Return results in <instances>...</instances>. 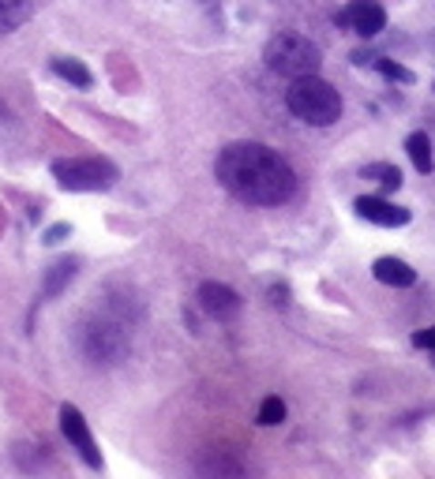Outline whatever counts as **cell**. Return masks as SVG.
<instances>
[{
    "instance_id": "obj_2",
    "label": "cell",
    "mask_w": 435,
    "mask_h": 479,
    "mask_svg": "<svg viewBox=\"0 0 435 479\" xmlns=\"http://www.w3.org/2000/svg\"><path fill=\"white\" fill-rule=\"evenodd\" d=\"M286 105L297 120L312 127H327L341 116V94L319 75H304V79H293V86L286 90Z\"/></svg>"
},
{
    "instance_id": "obj_5",
    "label": "cell",
    "mask_w": 435,
    "mask_h": 479,
    "mask_svg": "<svg viewBox=\"0 0 435 479\" xmlns=\"http://www.w3.org/2000/svg\"><path fill=\"white\" fill-rule=\"evenodd\" d=\"M83 353L95 360V364H113L128 353V341H124L120 326H109V323H98V326H86L83 330Z\"/></svg>"
},
{
    "instance_id": "obj_14",
    "label": "cell",
    "mask_w": 435,
    "mask_h": 479,
    "mask_svg": "<svg viewBox=\"0 0 435 479\" xmlns=\"http://www.w3.org/2000/svg\"><path fill=\"white\" fill-rule=\"evenodd\" d=\"M360 176H364V180H376V184L387 187V191L401 187V169H398V165H387V162H371V165H364Z\"/></svg>"
},
{
    "instance_id": "obj_18",
    "label": "cell",
    "mask_w": 435,
    "mask_h": 479,
    "mask_svg": "<svg viewBox=\"0 0 435 479\" xmlns=\"http://www.w3.org/2000/svg\"><path fill=\"white\" fill-rule=\"evenodd\" d=\"M413 344H417V348H428V353H435V326L417 330V334H413Z\"/></svg>"
},
{
    "instance_id": "obj_20",
    "label": "cell",
    "mask_w": 435,
    "mask_h": 479,
    "mask_svg": "<svg viewBox=\"0 0 435 479\" xmlns=\"http://www.w3.org/2000/svg\"><path fill=\"white\" fill-rule=\"evenodd\" d=\"M65 236H72V229L65 225V221H60V225H53V229L46 233V244H60V240H65Z\"/></svg>"
},
{
    "instance_id": "obj_8",
    "label": "cell",
    "mask_w": 435,
    "mask_h": 479,
    "mask_svg": "<svg viewBox=\"0 0 435 479\" xmlns=\"http://www.w3.org/2000/svg\"><path fill=\"white\" fill-rule=\"evenodd\" d=\"M199 307L210 318H218V323H229V318L240 314V296L229 289V284H222V281H203L199 284Z\"/></svg>"
},
{
    "instance_id": "obj_3",
    "label": "cell",
    "mask_w": 435,
    "mask_h": 479,
    "mask_svg": "<svg viewBox=\"0 0 435 479\" xmlns=\"http://www.w3.org/2000/svg\"><path fill=\"white\" fill-rule=\"evenodd\" d=\"M267 68L286 75V79H304V75H316L319 64H323V53L316 42H308L300 35H278L267 42Z\"/></svg>"
},
{
    "instance_id": "obj_13",
    "label": "cell",
    "mask_w": 435,
    "mask_h": 479,
    "mask_svg": "<svg viewBox=\"0 0 435 479\" xmlns=\"http://www.w3.org/2000/svg\"><path fill=\"white\" fill-rule=\"evenodd\" d=\"M406 150H410V157H413V165H417V173H431L435 169V157H431V143H428V135L424 132H413L410 139H406Z\"/></svg>"
},
{
    "instance_id": "obj_4",
    "label": "cell",
    "mask_w": 435,
    "mask_h": 479,
    "mask_svg": "<svg viewBox=\"0 0 435 479\" xmlns=\"http://www.w3.org/2000/svg\"><path fill=\"white\" fill-rule=\"evenodd\" d=\"M53 176L65 191H109L116 184V165L102 157H72V162H56Z\"/></svg>"
},
{
    "instance_id": "obj_15",
    "label": "cell",
    "mask_w": 435,
    "mask_h": 479,
    "mask_svg": "<svg viewBox=\"0 0 435 479\" xmlns=\"http://www.w3.org/2000/svg\"><path fill=\"white\" fill-rule=\"evenodd\" d=\"M76 277V259H65V263H56L46 277V296H60L65 293V284Z\"/></svg>"
},
{
    "instance_id": "obj_11",
    "label": "cell",
    "mask_w": 435,
    "mask_h": 479,
    "mask_svg": "<svg viewBox=\"0 0 435 479\" xmlns=\"http://www.w3.org/2000/svg\"><path fill=\"white\" fill-rule=\"evenodd\" d=\"M30 15H35V0H0V35L23 26Z\"/></svg>"
},
{
    "instance_id": "obj_9",
    "label": "cell",
    "mask_w": 435,
    "mask_h": 479,
    "mask_svg": "<svg viewBox=\"0 0 435 479\" xmlns=\"http://www.w3.org/2000/svg\"><path fill=\"white\" fill-rule=\"evenodd\" d=\"M353 210H357L364 221H371V225H383V229H401V225H410V217H413L406 206H394V203L376 199V195L357 199Z\"/></svg>"
},
{
    "instance_id": "obj_16",
    "label": "cell",
    "mask_w": 435,
    "mask_h": 479,
    "mask_svg": "<svg viewBox=\"0 0 435 479\" xmlns=\"http://www.w3.org/2000/svg\"><path fill=\"white\" fill-rule=\"evenodd\" d=\"M286 420V401H278V397H267L259 404V424L263 427H274V424H282Z\"/></svg>"
},
{
    "instance_id": "obj_7",
    "label": "cell",
    "mask_w": 435,
    "mask_h": 479,
    "mask_svg": "<svg viewBox=\"0 0 435 479\" xmlns=\"http://www.w3.org/2000/svg\"><path fill=\"white\" fill-rule=\"evenodd\" d=\"M338 23L353 26L360 38H376L387 26V12H383V5H376V0H353V5L338 15Z\"/></svg>"
},
{
    "instance_id": "obj_1",
    "label": "cell",
    "mask_w": 435,
    "mask_h": 479,
    "mask_svg": "<svg viewBox=\"0 0 435 479\" xmlns=\"http://www.w3.org/2000/svg\"><path fill=\"white\" fill-rule=\"evenodd\" d=\"M218 184L248 206H282L297 195V173L263 143H229L218 154Z\"/></svg>"
},
{
    "instance_id": "obj_12",
    "label": "cell",
    "mask_w": 435,
    "mask_h": 479,
    "mask_svg": "<svg viewBox=\"0 0 435 479\" xmlns=\"http://www.w3.org/2000/svg\"><path fill=\"white\" fill-rule=\"evenodd\" d=\"M53 72H56L60 79H68L72 86H79V90H86L90 83H95L90 68H86L83 60H76V56H56V60H53Z\"/></svg>"
},
{
    "instance_id": "obj_19",
    "label": "cell",
    "mask_w": 435,
    "mask_h": 479,
    "mask_svg": "<svg viewBox=\"0 0 435 479\" xmlns=\"http://www.w3.org/2000/svg\"><path fill=\"white\" fill-rule=\"evenodd\" d=\"M203 472H229V475H240V464H233V461H214V464H203Z\"/></svg>"
},
{
    "instance_id": "obj_10",
    "label": "cell",
    "mask_w": 435,
    "mask_h": 479,
    "mask_svg": "<svg viewBox=\"0 0 435 479\" xmlns=\"http://www.w3.org/2000/svg\"><path fill=\"white\" fill-rule=\"evenodd\" d=\"M371 274H376V281L383 284H394V289H410V284L417 281V270L410 263H401V259H376V266H371Z\"/></svg>"
},
{
    "instance_id": "obj_6",
    "label": "cell",
    "mask_w": 435,
    "mask_h": 479,
    "mask_svg": "<svg viewBox=\"0 0 435 479\" xmlns=\"http://www.w3.org/2000/svg\"><path fill=\"white\" fill-rule=\"evenodd\" d=\"M60 431H65V438L83 454V461H86L90 468H102L98 442H95V434H90V427H86V420H83V412H79L76 404H65V408H60Z\"/></svg>"
},
{
    "instance_id": "obj_17",
    "label": "cell",
    "mask_w": 435,
    "mask_h": 479,
    "mask_svg": "<svg viewBox=\"0 0 435 479\" xmlns=\"http://www.w3.org/2000/svg\"><path fill=\"white\" fill-rule=\"evenodd\" d=\"M376 68H379L387 79H394V83H413V72L401 68V64H394V60H376Z\"/></svg>"
},
{
    "instance_id": "obj_21",
    "label": "cell",
    "mask_w": 435,
    "mask_h": 479,
    "mask_svg": "<svg viewBox=\"0 0 435 479\" xmlns=\"http://www.w3.org/2000/svg\"><path fill=\"white\" fill-rule=\"evenodd\" d=\"M270 300H274L278 307H286V304H289V289H286V284H274V289H270Z\"/></svg>"
}]
</instances>
